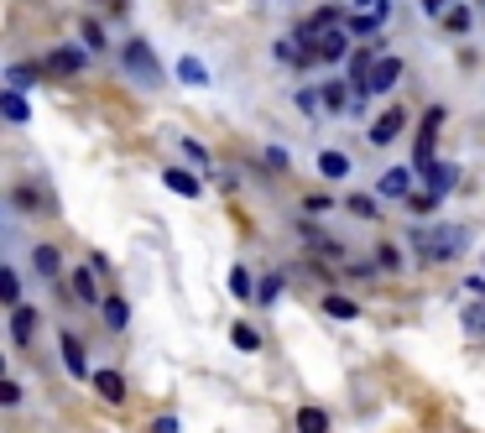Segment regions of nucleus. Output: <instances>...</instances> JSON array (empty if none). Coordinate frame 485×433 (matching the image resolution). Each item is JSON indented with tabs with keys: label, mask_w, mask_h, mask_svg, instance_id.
<instances>
[{
	"label": "nucleus",
	"mask_w": 485,
	"mask_h": 433,
	"mask_svg": "<svg viewBox=\"0 0 485 433\" xmlns=\"http://www.w3.org/2000/svg\"><path fill=\"white\" fill-rule=\"evenodd\" d=\"M402 125H407L402 110H381V121H371V146H392L402 136Z\"/></svg>",
	"instance_id": "6"
},
{
	"label": "nucleus",
	"mask_w": 485,
	"mask_h": 433,
	"mask_svg": "<svg viewBox=\"0 0 485 433\" xmlns=\"http://www.w3.org/2000/svg\"><path fill=\"white\" fill-rule=\"evenodd\" d=\"M439 131H443V104H428V110H422V131H418V152H412V157H418V172L433 162V142H439Z\"/></svg>",
	"instance_id": "3"
},
{
	"label": "nucleus",
	"mask_w": 485,
	"mask_h": 433,
	"mask_svg": "<svg viewBox=\"0 0 485 433\" xmlns=\"http://www.w3.org/2000/svg\"><path fill=\"white\" fill-rule=\"evenodd\" d=\"M397 79H402V63H397V58H376V63H371V79H365V89H371V94H386Z\"/></svg>",
	"instance_id": "7"
},
{
	"label": "nucleus",
	"mask_w": 485,
	"mask_h": 433,
	"mask_svg": "<svg viewBox=\"0 0 485 433\" xmlns=\"http://www.w3.org/2000/svg\"><path fill=\"white\" fill-rule=\"evenodd\" d=\"M460 324H464L470 334H475V340H485V303H475V309H464V313H460Z\"/></svg>",
	"instance_id": "32"
},
{
	"label": "nucleus",
	"mask_w": 485,
	"mask_h": 433,
	"mask_svg": "<svg viewBox=\"0 0 485 433\" xmlns=\"http://www.w3.org/2000/svg\"><path fill=\"white\" fill-rule=\"evenodd\" d=\"M422 11H449V0H422Z\"/></svg>",
	"instance_id": "42"
},
{
	"label": "nucleus",
	"mask_w": 485,
	"mask_h": 433,
	"mask_svg": "<svg viewBox=\"0 0 485 433\" xmlns=\"http://www.w3.org/2000/svg\"><path fill=\"white\" fill-rule=\"evenodd\" d=\"M172 74H178V84H189V89H204V84H209V68H204L199 58H178Z\"/></svg>",
	"instance_id": "15"
},
{
	"label": "nucleus",
	"mask_w": 485,
	"mask_h": 433,
	"mask_svg": "<svg viewBox=\"0 0 485 433\" xmlns=\"http://www.w3.org/2000/svg\"><path fill=\"white\" fill-rule=\"evenodd\" d=\"M470 246V235L460 225H433V230H412V251H418L422 261H449V256H460Z\"/></svg>",
	"instance_id": "2"
},
{
	"label": "nucleus",
	"mask_w": 485,
	"mask_h": 433,
	"mask_svg": "<svg viewBox=\"0 0 485 433\" xmlns=\"http://www.w3.org/2000/svg\"><path fill=\"white\" fill-rule=\"evenodd\" d=\"M318 104H324V89H303V94H297V110H303V115H324Z\"/></svg>",
	"instance_id": "34"
},
{
	"label": "nucleus",
	"mask_w": 485,
	"mask_h": 433,
	"mask_svg": "<svg viewBox=\"0 0 485 433\" xmlns=\"http://www.w3.org/2000/svg\"><path fill=\"white\" fill-rule=\"evenodd\" d=\"M178 152H183V157H189L193 167H214L209 146H204V142H193V136H183V142H178Z\"/></svg>",
	"instance_id": "28"
},
{
	"label": "nucleus",
	"mask_w": 485,
	"mask_h": 433,
	"mask_svg": "<svg viewBox=\"0 0 485 433\" xmlns=\"http://www.w3.org/2000/svg\"><path fill=\"white\" fill-rule=\"evenodd\" d=\"M381 21H386V0L371 5V11H355V16H350V32H355V37H376Z\"/></svg>",
	"instance_id": "13"
},
{
	"label": "nucleus",
	"mask_w": 485,
	"mask_h": 433,
	"mask_svg": "<svg viewBox=\"0 0 485 433\" xmlns=\"http://www.w3.org/2000/svg\"><path fill=\"white\" fill-rule=\"evenodd\" d=\"M464 288L475 292V298H485V277H464Z\"/></svg>",
	"instance_id": "40"
},
{
	"label": "nucleus",
	"mask_w": 485,
	"mask_h": 433,
	"mask_svg": "<svg viewBox=\"0 0 485 433\" xmlns=\"http://www.w3.org/2000/svg\"><path fill=\"white\" fill-rule=\"evenodd\" d=\"M32 267L43 271V277H58V271H63V256H58L53 246H37L32 251Z\"/></svg>",
	"instance_id": "21"
},
{
	"label": "nucleus",
	"mask_w": 485,
	"mask_h": 433,
	"mask_svg": "<svg viewBox=\"0 0 485 433\" xmlns=\"http://www.w3.org/2000/svg\"><path fill=\"white\" fill-rule=\"evenodd\" d=\"M407 188H412V172H407V167H392V172H381L376 193L381 199H407Z\"/></svg>",
	"instance_id": "10"
},
{
	"label": "nucleus",
	"mask_w": 485,
	"mask_h": 433,
	"mask_svg": "<svg viewBox=\"0 0 485 433\" xmlns=\"http://www.w3.org/2000/svg\"><path fill=\"white\" fill-rule=\"evenodd\" d=\"M89 381H94V392L105 397V402H126V376L121 371H94Z\"/></svg>",
	"instance_id": "12"
},
{
	"label": "nucleus",
	"mask_w": 485,
	"mask_h": 433,
	"mask_svg": "<svg viewBox=\"0 0 485 433\" xmlns=\"http://www.w3.org/2000/svg\"><path fill=\"white\" fill-rule=\"evenodd\" d=\"M267 162H272L276 172H282V167H287V152H282V146H267Z\"/></svg>",
	"instance_id": "39"
},
{
	"label": "nucleus",
	"mask_w": 485,
	"mask_h": 433,
	"mask_svg": "<svg viewBox=\"0 0 485 433\" xmlns=\"http://www.w3.org/2000/svg\"><path fill=\"white\" fill-rule=\"evenodd\" d=\"M121 68H126V79L141 84V89H162V84H168V68L157 63V53H151L147 37H126V47H121Z\"/></svg>",
	"instance_id": "1"
},
{
	"label": "nucleus",
	"mask_w": 485,
	"mask_h": 433,
	"mask_svg": "<svg viewBox=\"0 0 485 433\" xmlns=\"http://www.w3.org/2000/svg\"><path fill=\"white\" fill-rule=\"evenodd\" d=\"M350 214H360V220H376L381 204H376V199H365V193H355V199H350Z\"/></svg>",
	"instance_id": "35"
},
{
	"label": "nucleus",
	"mask_w": 485,
	"mask_h": 433,
	"mask_svg": "<svg viewBox=\"0 0 485 433\" xmlns=\"http://www.w3.org/2000/svg\"><path fill=\"white\" fill-rule=\"evenodd\" d=\"M5 79H11V89H32V84H37V68H32V63H11Z\"/></svg>",
	"instance_id": "33"
},
{
	"label": "nucleus",
	"mask_w": 485,
	"mask_h": 433,
	"mask_svg": "<svg viewBox=\"0 0 485 433\" xmlns=\"http://www.w3.org/2000/svg\"><path fill=\"white\" fill-rule=\"evenodd\" d=\"M314 58L318 63H339V58H344V32H339V26H335V32H324V37L314 42Z\"/></svg>",
	"instance_id": "14"
},
{
	"label": "nucleus",
	"mask_w": 485,
	"mask_h": 433,
	"mask_svg": "<svg viewBox=\"0 0 485 433\" xmlns=\"http://www.w3.org/2000/svg\"><path fill=\"white\" fill-rule=\"evenodd\" d=\"M297 235H303V246H314V251H329V256H339V246L324 235L318 225H297Z\"/></svg>",
	"instance_id": "27"
},
{
	"label": "nucleus",
	"mask_w": 485,
	"mask_h": 433,
	"mask_svg": "<svg viewBox=\"0 0 485 433\" xmlns=\"http://www.w3.org/2000/svg\"><path fill=\"white\" fill-rule=\"evenodd\" d=\"M89 58H94V53H89V47H53V53H47V68H53V74H84L89 68Z\"/></svg>",
	"instance_id": "5"
},
{
	"label": "nucleus",
	"mask_w": 485,
	"mask_h": 433,
	"mask_svg": "<svg viewBox=\"0 0 485 433\" xmlns=\"http://www.w3.org/2000/svg\"><path fill=\"white\" fill-rule=\"evenodd\" d=\"M0 110H5V121H11V125H22L26 115H32V110H26V94H22V89H5V94H0Z\"/></svg>",
	"instance_id": "18"
},
{
	"label": "nucleus",
	"mask_w": 485,
	"mask_h": 433,
	"mask_svg": "<svg viewBox=\"0 0 485 433\" xmlns=\"http://www.w3.org/2000/svg\"><path fill=\"white\" fill-rule=\"evenodd\" d=\"M297 433H329V413L324 408H303L297 413Z\"/></svg>",
	"instance_id": "24"
},
{
	"label": "nucleus",
	"mask_w": 485,
	"mask_h": 433,
	"mask_svg": "<svg viewBox=\"0 0 485 433\" xmlns=\"http://www.w3.org/2000/svg\"><path fill=\"white\" fill-rule=\"evenodd\" d=\"M68 288H73V298H79V303H100V292H94V271H89V267L68 271Z\"/></svg>",
	"instance_id": "17"
},
{
	"label": "nucleus",
	"mask_w": 485,
	"mask_h": 433,
	"mask_svg": "<svg viewBox=\"0 0 485 433\" xmlns=\"http://www.w3.org/2000/svg\"><path fill=\"white\" fill-rule=\"evenodd\" d=\"M324 209H335V199H329V193H314V199H308V214H324Z\"/></svg>",
	"instance_id": "38"
},
{
	"label": "nucleus",
	"mask_w": 485,
	"mask_h": 433,
	"mask_svg": "<svg viewBox=\"0 0 485 433\" xmlns=\"http://www.w3.org/2000/svg\"><path fill=\"white\" fill-rule=\"evenodd\" d=\"M0 402H5V408H16V402H22V387H16V381H5V387H0Z\"/></svg>",
	"instance_id": "37"
},
{
	"label": "nucleus",
	"mask_w": 485,
	"mask_h": 433,
	"mask_svg": "<svg viewBox=\"0 0 485 433\" xmlns=\"http://www.w3.org/2000/svg\"><path fill=\"white\" fill-rule=\"evenodd\" d=\"M84 47H89V53H100V47H105V32H100V21H84Z\"/></svg>",
	"instance_id": "36"
},
{
	"label": "nucleus",
	"mask_w": 485,
	"mask_h": 433,
	"mask_svg": "<svg viewBox=\"0 0 485 433\" xmlns=\"http://www.w3.org/2000/svg\"><path fill=\"white\" fill-rule=\"evenodd\" d=\"M439 199H443V193H433V188H422V193H407L402 204L412 209V214H433V209H439Z\"/></svg>",
	"instance_id": "29"
},
{
	"label": "nucleus",
	"mask_w": 485,
	"mask_h": 433,
	"mask_svg": "<svg viewBox=\"0 0 485 433\" xmlns=\"http://www.w3.org/2000/svg\"><path fill=\"white\" fill-rule=\"evenodd\" d=\"M350 104H355V94L344 84H324V110L329 115H350Z\"/></svg>",
	"instance_id": "16"
},
{
	"label": "nucleus",
	"mask_w": 485,
	"mask_h": 433,
	"mask_svg": "<svg viewBox=\"0 0 485 433\" xmlns=\"http://www.w3.org/2000/svg\"><path fill=\"white\" fill-rule=\"evenodd\" d=\"M157 433H178V418H172V413H168V418H157Z\"/></svg>",
	"instance_id": "41"
},
{
	"label": "nucleus",
	"mask_w": 485,
	"mask_h": 433,
	"mask_svg": "<svg viewBox=\"0 0 485 433\" xmlns=\"http://www.w3.org/2000/svg\"><path fill=\"white\" fill-rule=\"evenodd\" d=\"M439 16H443V32H454V37L470 32V5H449V11H439Z\"/></svg>",
	"instance_id": "25"
},
{
	"label": "nucleus",
	"mask_w": 485,
	"mask_h": 433,
	"mask_svg": "<svg viewBox=\"0 0 485 433\" xmlns=\"http://www.w3.org/2000/svg\"><path fill=\"white\" fill-rule=\"evenodd\" d=\"M422 178H428L433 193H449V188L460 183V167H454V162H428V167H422Z\"/></svg>",
	"instance_id": "11"
},
{
	"label": "nucleus",
	"mask_w": 485,
	"mask_h": 433,
	"mask_svg": "<svg viewBox=\"0 0 485 433\" xmlns=\"http://www.w3.org/2000/svg\"><path fill=\"white\" fill-rule=\"evenodd\" d=\"M282 288H287V277H282V271H272V277H261L256 298H261V303H276V298H282Z\"/></svg>",
	"instance_id": "31"
},
{
	"label": "nucleus",
	"mask_w": 485,
	"mask_h": 433,
	"mask_svg": "<svg viewBox=\"0 0 485 433\" xmlns=\"http://www.w3.org/2000/svg\"><path fill=\"white\" fill-rule=\"evenodd\" d=\"M318 172L324 178H350V157L344 152H318Z\"/></svg>",
	"instance_id": "20"
},
{
	"label": "nucleus",
	"mask_w": 485,
	"mask_h": 433,
	"mask_svg": "<svg viewBox=\"0 0 485 433\" xmlns=\"http://www.w3.org/2000/svg\"><path fill=\"white\" fill-rule=\"evenodd\" d=\"M324 313H329V319H339V324H350V319H360V309L350 303V298H339V292H329V298H324Z\"/></svg>",
	"instance_id": "22"
},
{
	"label": "nucleus",
	"mask_w": 485,
	"mask_h": 433,
	"mask_svg": "<svg viewBox=\"0 0 485 433\" xmlns=\"http://www.w3.org/2000/svg\"><path fill=\"white\" fill-rule=\"evenodd\" d=\"M162 183H168L178 199H199V178H193L189 167H162Z\"/></svg>",
	"instance_id": "9"
},
{
	"label": "nucleus",
	"mask_w": 485,
	"mask_h": 433,
	"mask_svg": "<svg viewBox=\"0 0 485 433\" xmlns=\"http://www.w3.org/2000/svg\"><path fill=\"white\" fill-rule=\"evenodd\" d=\"M100 313H105L110 330H126V324H131V303H126V298H105V303H100Z\"/></svg>",
	"instance_id": "19"
},
{
	"label": "nucleus",
	"mask_w": 485,
	"mask_h": 433,
	"mask_svg": "<svg viewBox=\"0 0 485 433\" xmlns=\"http://www.w3.org/2000/svg\"><path fill=\"white\" fill-rule=\"evenodd\" d=\"M58 355H63V366H68V376H73V381H84V376H94L89 371V350H84V340H79V334H58Z\"/></svg>",
	"instance_id": "4"
},
{
	"label": "nucleus",
	"mask_w": 485,
	"mask_h": 433,
	"mask_svg": "<svg viewBox=\"0 0 485 433\" xmlns=\"http://www.w3.org/2000/svg\"><path fill=\"white\" fill-rule=\"evenodd\" d=\"M371 5H381V0H360V11H371Z\"/></svg>",
	"instance_id": "43"
},
{
	"label": "nucleus",
	"mask_w": 485,
	"mask_h": 433,
	"mask_svg": "<svg viewBox=\"0 0 485 433\" xmlns=\"http://www.w3.org/2000/svg\"><path fill=\"white\" fill-rule=\"evenodd\" d=\"M230 345H235V350H246V355H256V350H261V334H256L251 324H235V330H230Z\"/></svg>",
	"instance_id": "26"
},
{
	"label": "nucleus",
	"mask_w": 485,
	"mask_h": 433,
	"mask_svg": "<svg viewBox=\"0 0 485 433\" xmlns=\"http://www.w3.org/2000/svg\"><path fill=\"white\" fill-rule=\"evenodd\" d=\"M37 319H43L37 309L16 303V309H11V340H16V345H32V334H37Z\"/></svg>",
	"instance_id": "8"
},
{
	"label": "nucleus",
	"mask_w": 485,
	"mask_h": 433,
	"mask_svg": "<svg viewBox=\"0 0 485 433\" xmlns=\"http://www.w3.org/2000/svg\"><path fill=\"white\" fill-rule=\"evenodd\" d=\"M256 288H261V282L251 277V267H230V292L240 298V303H246V298H251Z\"/></svg>",
	"instance_id": "23"
},
{
	"label": "nucleus",
	"mask_w": 485,
	"mask_h": 433,
	"mask_svg": "<svg viewBox=\"0 0 485 433\" xmlns=\"http://www.w3.org/2000/svg\"><path fill=\"white\" fill-rule=\"evenodd\" d=\"M0 298H5V309H16V303H22V277H16L11 267L0 271Z\"/></svg>",
	"instance_id": "30"
}]
</instances>
